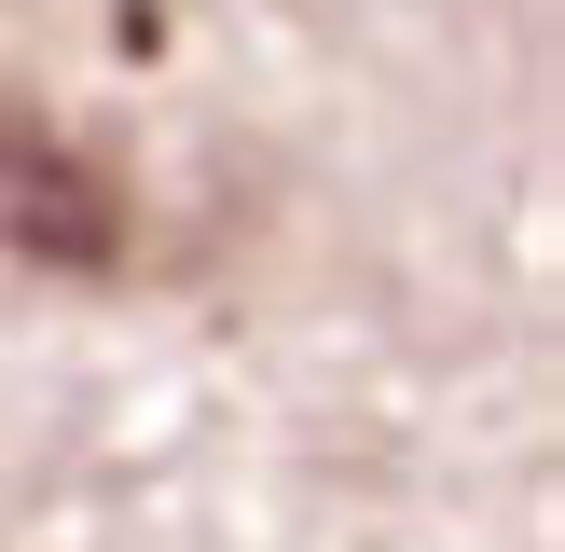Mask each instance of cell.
I'll return each instance as SVG.
<instances>
[{
	"instance_id": "6da1fadb",
	"label": "cell",
	"mask_w": 565,
	"mask_h": 552,
	"mask_svg": "<svg viewBox=\"0 0 565 552\" xmlns=\"http://www.w3.org/2000/svg\"><path fill=\"white\" fill-rule=\"evenodd\" d=\"M0 248H14V263H110V248H125L110 166L83 152L55 110H28V97H0Z\"/></svg>"
}]
</instances>
